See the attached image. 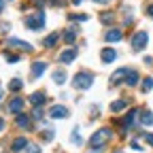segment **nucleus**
I'll use <instances>...</instances> for the list:
<instances>
[{
  "label": "nucleus",
  "mask_w": 153,
  "mask_h": 153,
  "mask_svg": "<svg viewBox=\"0 0 153 153\" xmlns=\"http://www.w3.org/2000/svg\"><path fill=\"white\" fill-rule=\"evenodd\" d=\"M111 138H113V130H111V128H100L98 132H94V136L89 138V151H91V153L100 151Z\"/></svg>",
  "instance_id": "1"
},
{
  "label": "nucleus",
  "mask_w": 153,
  "mask_h": 153,
  "mask_svg": "<svg viewBox=\"0 0 153 153\" xmlns=\"http://www.w3.org/2000/svg\"><path fill=\"white\" fill-rule=\"evenodd\" d=\"M91 83H94V74L87 72V70H79V72L74 74V79H72L74 89H89Z\"/></svg>",
  "instance_id": "2"
},
{
  "label": "nucleus",
  "mask_w": 153,
  "mask_h": 153,
  "mask_svg": "<svg viewBox=\"0 0 153 153\" xmlns=\"http://www.w3.org/2000/svg\"><path fill=\"white\" fill-rule=\"evenodd\" d=\"M136 117H138V108H132V111L126 113L123 119H119V130H121V134H128V132L134 128V123H136Z\"/></svg>",
  "instance_id": "3"
},
{
  "label": "nucleus",
  "mask_w": 153,
  "mask_h": 153,
  "mask_svg": "<svg viewBox=\"0 0 153 153\" xmlns=\"http://www.w3.org/2000/svg\"><path fill=\"white\" fill-rule=\"evenodd\" d=\"M45 26V13L43 11H36L34 15L26 17V28L28 30H41Z\"/></svg>",
  "instance_id": "4"
},
{
  "label": "nucleus",
  "mask_w": 153,
  "mask_h": 153,
  "mask_svg": "<svg viewBox=\"0 0 153 153\" xmlns=\"http://www.w3.org/2000/svg\"><path fill=\"white\" fill-rule=\"evenodd\" d=\"M149 43V34L145 30H138L136 34L132 36V51H143Z\"/></svg>",
  "instance_id": "5"
},
{
  "label": "nucleus",
  "mask_w": 153,
  "mask_h": 153,
  "mask_svg": "<svg viewBox=\"0 0 153 153\" xmlns=\"http://www.w3.org/2000/svg\"><path fill=\"white\" fill-rule=\"evenodd\" d=\"M45 70H47V62H43V60H36V62H32V66H30L32 79H41Z\"/></svg>",
  "instance_id": "6"
},
{
  "label": "nucleus",
  "mask_w": 153,
  "mask_h": 153,
  "mask_svg": "<svg viewBox=\"0 0 153 153\" xmlns=\"http://www.w3.org/2000/svg\"><path fill=\"white\" fill-rule=\"evenodd\" d=\"M76 55H79V49H76V47H68V49H64V51L60 53L57 60H60L62 64H70V62H74Z\"/></svg>",
  "instance_id": "7"
},
{
  "label": "nucleus",
  "mask_w": 153,
  "mask_h": 153,
  "mask_svg": "<svg viewBox=\"0 0 153 153\" xmlns=\"http://www.w3.org/2000/svg\"><path fill=\"white\" fill-rule=\"evenodd\" d=\"M49 117H51V119H66V117H68V108L62 106V104H53V106L49 108Z\"/></svg>",
  "instance_id": "8"
},
{
  "label": "nucleus",
  "mask_w": 153,
  "mask_h": 153,
  "mask_svg": "<svg viewBox=\"0 0 153 153\" xmlns=\"http://www.w3.org/2000/svg\"><path fill=\"white\" fill-rule=\"evenodd\" d=\"M128 72H130V68H119V70H115L113 74H111V83L113 85H119V83H123L126 81V76H128Z\"/></svg>",
  "instance_id": "9"
},
{
  "label": "nucleus",
  "mask_w": 153,
  "mask_h": 153,
  "mask_svg": "<svg viewBox=\"0 0 153 153\" xmlns=\"http://www.w3.org/2000/svg\"><path fill=\"white\" fill-rule=\"evenodd\" d=\"M15 126H17V128H22V130H30V126H32L30 115H26V113L15 115Z\"/></svg>",
  "instance_id": "10"
},
{
  "label": "nucleus",
  "mask_w": 153,
  "mask_h": 153,
  "mask_svg": "<svg viewBox=\"0 0 153 153\" xmlns=\"http://www.w3.org/2000/svg\"><path fill=\"white\" fill-rule=\"evenodd\" d=\"M123 38V32L119 30V28H111V30H106V34H104V41L106 43H117V41H121Z\"/></svg>",
  "instance_id": "11"
},
{
  "label": "nucleus",
  "mask_w": 153,
  "mask_h": 153,
  "mask_svg": "<svg viewBox=\"0 0 153 153\" xmlns=\"http://www.w3.org/2000/svg\"><path fill=\"white\" fill-rule=\"evenodd\" d=\"M100 57H102V62H104V64H111V62L117 60V51H115L113 47H104V49L100 51Z\"/></svg>",
  "instance_id": "12"
},
{
  "label": "nucleus",
  "mask_w": 153,
  "mask_h": 153,
  "mask_svg": "<svg viewBox=\"0 0 153 153\" xmlns=\"http://www.w3.org/2000/svg\"><path fill=\"white\" fill-rule=\"evenodd\" d=\"M22 108H24V98L15 96V98L9 100V111H11L13 115H19V113H22Z\"/></svg>",
  "instance_id": "13"
},
{
  "label": "nucleus",
  "mask_w": 153,
  "mask_h": 153,
  "mask_svg": "<svg viewBox=\"0 0 153 153\" xmlns=\"http://www.w3.org/2000/svg\"><path fill=\"white\" fill-rule=\"evenodd\" d=\"M47 102V96L43 94V91H36V94H30V104L34 106V108H38V106H43Z\"/></svg>",
  "instance_id": "14"
},
{
  "label": "nucleus",
  "mask_w": 153,
  "mask_h": 153,
  "mask_svg": "<svg viewBox=\"0 0 153 153\" xmlns=\"http://www.w3.org/2000/svg\"><path fill=\"white\" fill-rule=\"evenodd\" d=\"M28 145H30V140H28V138H24V136H17V138H13V143H11V149H13L15 153H19V151H24Z\"/></svg>",
  "instance_id": "15"
},
{
  "label": "nucleus",
  "mask_w": 153,
  "mask_h": 153,
  "mask_svg": "<svg viewBox=\"0 0 153 153\" xmlns=\"http://www.w3.org/2000/svg\"><path fill=\"white\" fill-rule=\"evenodd\" d=\"M7 43H9L11 49L15 47V49H22V51H32V45H28V43H24V41H19V38H9Z\"/></svg>",
  "instance_id": "16"
},
{
  "label": "nucleus",
  "mask_w": 153,
  "mask_h": 153,
  "mask_svg": "<svg viewBox=\"0 0 153 153\" xmlns=\"http://www.w3.org/2000/svg\"><path fill=\"white\" fill-rule=\"evenodd\" d=\"M138 79H140L138 72L130 68V72H128V76H126V81H123V83H126L128 87H134V85H138Z\"/></svg>",
  "instance_id": "17"
},
{
  "label": "nucleus",
  "mask_w": 153,
  "mask_h": 153,
  "mask_svg": "<svg viewBox=\"0 0 153 153\" xmlns=\"http://www.w3.org/2000/svg\"><path fill=\"white\" fill-rule=\"evenodd\" d=\"M57 38H60V32H51V34L45 38V41H43V47H45V49H51V47H55Z\"/></svg>",
  "instance_id": "18"
},
{
  "label": "nucleus",
  "mask_w": 153,
  "mask_h": 153,
  "mask_svg": "<svg viewBox=\"0 0 153 153\" xmlns=\"http://www.w3.org/2000/svg\"><path fill=\"white\" fill-rule=\"evenodd\" d=\"M138 117H140L143 126H151L153 123V113L151 111H138Z\"/></svg>",
  "instance_id": "19"
},
{
  "label": "nucleus",
  "mask_w": 153,
  "mask_h": 153,
  "mask_svg": "<svg viewBox=\"0 0 153 153\" xmlns=\"http://www.w3.org/2000/svg\"><path fill=\"white\" fill-rule=\"evenodd\" d=\"M70 140H72V145H76V147H81V145H83V136H81V132H79V128H72V134H70Z\"/></svg>",
  "instance_id": "20"
},
{
  "label": "nucleus",
  "mask_w": 153,
  "mask_h": 153,
  "mask_svg": "<svg viewBox=\"0 0 153 153\" xmlns=\"http://www.w3.org/2000/svg\"><path fill=\"white\" fill-rule=\"evenodd\" d=\"M126 106H128L126 100H115V102H111V111H113V113H121Z\"/></svg>",
  "instance_id": "21"
},
{
  "label": "nucleus",
  "mask_w": 153,
  "mask_h": 153,
  "mask_svg": "<svg viewBox=\"0 0 153 153\" xmlns=\"http://www.w3.org/2000/svg\"><path fill=\"white\" fill-rule=\"evenodd\" d=\"M53 83H57V85L66 83V72H64V70H55V72H53Z\"/></svg>",
  "instance_id": "22"
},
{
  "label": "nucleus",
  "mask_w": 153,
  "mask_h": 153,
  "mask_svg": "<svg viewBox=\"0 0 153 153\" xmlns=\"http://www.w3.org/2000/svg\"><path fill=\"white\" fill-rule=\"evenodd\" d=\"M62 36H64V41H66V43H74V38H76V30H74V28H68V30H64V34H62Z\"/></svg>",
  "instance_id": "23"
},
{
  "label": "nucleus",
  "mask_w": 153,
  "mask_h": 153,
  "mask_svg": "<svg viewBox=\"0 0 153 153\" xmlns=\"http://www.w3.org/2000/svg\"><path fill=\"white\" fill-rule=\"evenodd\" d=\"M113 19H115V13H113V11H106V13H100V22H102L104 26H108V24L113 22Z\"/></svg>",
  "instance_id": "24"
},
{
  "label": "nucleus",
  "mask_w": 153,
  "mask_h": 153,
  "mask_svg": "<svg viewBox=\"0 0 153 153\" xmlns=\"http://www.w3.org/2000/svg\"><path fill=\"white\" fill-rule=\"evenodd\" d=\"M153 87V76H145L143 79V94H149Z\"/></svg>",
  "instance_id": "25"
},
{
  "label": "nucleus",
  "mask_w": 153,
  "mask_h": 153,
  "mask_svg": "<svg viewBox=\"0 0 153 153\" xmlns=\"http://www.w3.org/2000/svg\"><path fill=\"white\" fill-rule=\"evenodd\" d=\"M22 85H24L22 79H13V81L9 83V89H11V91H19V89H22Z\"/></svg>",
  "instance_id": "26"
},
{
  "label": "nucleus",
  "mask_w": 153,
  "mask_h": 153,
  "mask_svg": "<svg viewBox=\"0 0 153 153\" xmlns=\"http://www.w3.org/2000/svg\"><path fill=\"white\" fill-rule=\"evenodd\" d=\"M4 57H7V62H9V64L19 62V55H17V53H9V51H7V53H4Z\"/></svg>",
  "instance_id": "27"
},
{
  "label": "nucleus",
  "mask_w": 153,
  "mask_h": 153,
  "mask_svg": "<svg viewBox=\"0 0 153 153\" xmlns=\"http://www.w3.org/2000/svg\"><path fill=\"white\" fill-rule=\"evenodd\" d=\"M68 22H87V15H68Z\"/></svg>",
  "instance_id": "28"
},
{
  "label": "nucleus",
  "mask_w": 153,
  "mask_h": 153,
  "mask_svg": "<svg viewBox=\"0 0 153 153\" xmlns=\"http://www.w3.org/2000/svg\"><path fill=\"white\" fill-rule=\"evenodd\" d=\"M24 151H26V153H41V149H38L36 145H28V147H26Z\"/></svg>",
  "instance_id": "29"
},
{
  "label": "nucleus",
  "mask_w": 153,
  "mask_h": 153,
  "mask_svg": "<svg viewBox=\"0 0 153 153\" xmlns=\"http://www.w3.org/2000/svg\"><path fill=\"white\" fill-rule=\"evenodd\" d=\"M143 138H145V143H149V145L153 147V134H149V132H147V134H143Z\"/></svg>",
  "instance_id": "30"
},
{
  "label": "nucleus",
  "mask_w": 153,
  "mask_h": 153,
  "mask_svg": "<svg viewBox=\"0 0 153 153\" xmlns=\"http://www.w3.org/2000/svg\"><path fill=\"white\" fill-rule=\"evenodd\" d=\"M34 117H36V119H41V117H43V108H41V106L34 108Z\"/></svg>",
  "instance_id": "31"
},
{
  "label": "nucleus",
  "mask_w": 153,
  "mask_h": 153,
  "mask_svg": "<svg viewBox=\"0 0 153 153\" xmlns=\"http://www.w3.org/2000/svg\"><path fill=\"white\" fill-rule=\"evenodd\" d=\"M43 138H45V140H51V138H53V132H51V130H49V132H43Z\"/></svg>",
  "instance_id": "32"
},
{
  "label": "nucleus",
  "mask_w": 153,
  "mask_h": 153,
  "mask_svg": "<svg viewBox=\"0 0 153 153\" xmlns=\"http://www.w3.org/2000/svg\"><path fill=\"white\" fill-rule=\"evenodd\" d=\"M147 15H149V17H153V4H149V7H147Z\"/></svg>",
  "instance_id": "33"
},
{
  "label": "nucleus",
  "mask_w": 153,
  "mask_h": 153,
  "mask_svg": "<svg viewBox=\"0 0 153 153\" xmlns=\"http://www.w3.org/2000/svg\"><path fill=\"white\" fill-rule=\"evenodd\" d=\"M2 130H4V119L0 117V132H2Z\"/></svg>",
  "instance_id": "34"
},
{
  "label": "nucleus",
  "mask_w": 153,
  "mask_h": 153,
  "mask_svg": "<svg viewBox=\"0 0 153 153\" xmlns=\"http://www.w3.org/2000/svg\"><path fill=\"white\" fill-rule=\"evenodd\" d=\"M94 2H100V4H106V2H108V0H94Z\"/></svg>",
  "instance_id": "35"
},
{
  "label": "nucleus",
  "mask_w": 153,
  "mask_h": 153,
  "mask_svg": "<svg viewBox=\"0 0 153 153\" xmlns=\"http://www.w3.org/2000/svg\"><path fill=\"white\" fill-rule=\"evenodd\" d=\"M70 2H72V4H81V2H83V0H70Z\"/></svg>",
  "instance_id": "36"
},
{
  "label": "nucleus",
  "mask_w": 153,
  "mask_h": 153,
  "mask_svg": "<svg viewBox=\"0 0 153 153\" xmlns=\"http://www.w3.org/2000/svg\"><path fill=\"white\" fill-rule=\"evenodd\" d=\"M2 7H4V0H0V11H2Z\"/></svg>",
  "instance_id": "37"
},
{
  "label": "nucleus",
  "mask_w": 153,
  "mask_h": 153,
  "mask_svg": "<svg viewBox=\"0 0 153 153\" xmlns=\"http://www.w3.org/2000/svg\"><path fill=\"white\" fill-rule=\"evenodd\" d=\"M49 2H53V4H57V2H60V0H49Z\"/></svg>",
  "instance_id": "38"
},
{
  "label": "nucleus",
  "mask_w": 153,
  "mask_h": 153,
  "mask_svg": "<svg viewBox=\"0 0 153 153\" xmlns=\"http://www.w3.org/2000/svg\"><path fill=\"white\" fill-rule=\"evenodd\" d=\"M0 100H2V89H0Z\"/></svg>",
  "instance_id": "39"
},
{
  "label": "nucleus",
  "mask_w": 153,
  "mask_h": 153,
  "mask_svg": "<svg viewBox=\"0 0 153 153\" xmlns=\"http://www.w3.org/2000/svg\"><path fill=\"white\" fill-rule=\"evenodd\" d=\"M115 153H123V151H115Z\"/></svg>",
  "instance_id": "40"
},
{
  "label": "nucleus",
  "mask_w": 153,
  "mask_h": 153,
  "mask_svg": "<svg viewBox=\"0 0 153 153\" xmlns=\"http://www.w3.org/2000/svg\"><path fill=\"white\" fill-rule=\"evenodd\" d=\"M36 2H41V0H36Z\"/></svg>",
  "instance_id": "41"
}]
</instances>
